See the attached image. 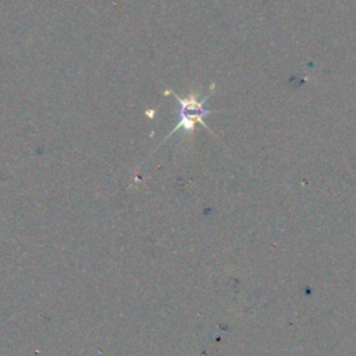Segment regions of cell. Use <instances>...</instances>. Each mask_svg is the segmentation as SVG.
Masks as SVG:
<instances>
[{
  "label": "cell",
  "mask_w": 356,
  "mask_h": 356,
  "mask_svg": "<svg viewBox=\"0 0 356 356\" xmlns=\"http://www.w3.org/2000/svg\"><path fill=\"white\" fill-rule=\"evenodd\" d=\"M177 100H178V103H179V106H178V117H179V121H178V124L170 131V134L165 136V139H168L170 138V135H172V134H175L177 131H179V129H182L184 132H188V134H191V132H193V129H195V125L196 124H200V125H203L204 128H207L209 131H210V128L207 127V124L204 122V117L206 115H209V114H211V113H214L216 110H209V108H206L204 107V103H206V100L210 97V95H207L206 97H203V99H197V96H196V93H191V96H188V97H181V96H178L175 92H170Z\"/></svg>",
  "instance_id": "obj_1"
}]
</instances>
